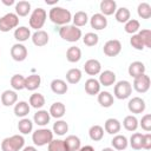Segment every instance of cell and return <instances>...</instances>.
I'll return each instance as SVG.
<instances>
[{
  "mask_svg": "<svg viewBox=\"0 0 151 151\" xmlns=\"http://www.w3.org/2000/svg\"><path fill=\"white\" fill-rule=\"evenodd\" d=\"M52 132L58 134V136H64L66 134V132L68 131V124L63 120V119H58L54 124H53V127H52Z\"/></svg>",
  "mask_w": 151,
  "mask_h": 151,
  "instance_id": "40",
  "label": "cell"
},
{
  "mask_svg": "<svg viewBox=\"0 0 151 151\" xmlns=\"http://www.w3.org/2000/svg\"><path fill=\"white\" fill-rule=\"evenodd\" d=\"M81 29L74 25H65L59 28V35L61 39L68 42H77L81 38Z\"/></svg>",
  "mask_w": 151,
  "mask_h": 151,
  "instance_id": "3",
  "label": "cell"
},
{
  "mask_svg": "<svg viewBox=\"0 0 151 151\" xmlns=\"http://www.w3.org/2000/svg\"><path fill=\"white\" fill-rule=\"evenodd\" d=\"M11 86L14 91H21L25 88V77L21 74H14L11 78Z\"/></svg>",
  "mask_w": 151,
  "mask_h": 151,
  "instance_id": "39",
  "label": "cell"
},
{
  "mask_svg": "<svg viewBox=\"0 0 151 151\" xmlns=\"http://www.w3.org/2000/svg\"><path fill=\"white\" fill-rule=\"evenodd\" d=\"M2 4L4 5H6V6H11V5H13L14 4V0H2Z\"/></svg>",
  "mask_w": 151,
  "mask_h": 151,
  "instance_id": "52",
  "label": "cell"
},
{
  "mask_svg": "<svg viewBox=\"0 0 151 151\" xmlns=\"http://www.w3.org/2000/svg\"><path fill=\"white\" fill-rule=\"evenodd\" d=\"M130 44H131V46H132L134 50H137V51H143V50L145 48V46H144V44H143L140 37L138 35V33L132 34V37L130 38Z\"/></svg>",
  "mask_w": 151,
  "mask_h": 151,
  "instance_id": "47",
  "label": "cell"
},
{
  "mask_svg": "<svg viewBox=\"0 0 151 151\" xmlns=\"http://www.w3.org/2000/svg\"><path fill=\"white\" fill-rule=\"evenodd\" d=\"M46 18H47V13L44 8H41V7L35 8L29 15V20H28L29 27L35 29V31H39L45 25Z\"/></svg>",
  "mask_w": 151,
  "mask_h": 151,
  "instance_id": "5",
  "label": "cell"
},
{
  "mask_svg": "<svg viewBox=\"0 0 151 151\" xmlns=\"http://www.w3.org/2000/svg\"><path fill=\"white\" fill-rule=\"evenodd\" d=\"M132 93V85L130 81L127 80H120L118 83L114 84L113 87V96L119 99V100H124L127 99Z\"/></svg>",
  "mask_w": 151,
  "mask_h": 151,
  "instance_id": "6",
  "label": "cell"
},
{
  "mask_svg": "<svg viewBox=\"0 0 151 151\" xmlns=\"http://www.w3.org/2000/svg\"><path fill=\"white\" fill-rule=\"evenodd\" d=\"M57 2H58V0H55V1H47V0H46V4H47V5H54V4H57Z\"/></svg>",
  "mask_w": 151,
  "mask_h": 151,
  "instance_id": "54",
  "label": "cell"
},
{
  "mask_svg": "<svg viewBox=\"0 0 151 151\" xmlns=\"http://www.w3.org/2000/svg\"><path fill=\"white\" fill-rule=\"evenodd\" d=\"M88 15H87V13L86 12H84V11H78V12H76V14L73 15V18H72V21H73V25L76 26V27H83V26H85L87 22H88Z\"/></svg>",
  "mask_w": 151,
  "mask_h": 151,
  "instance_id": "32",
  "label": "cell"
},
{
  "mask_svg": "<svg viewBox=\"0 0 151 151\" xmlns=\"http://www.w3.org/2000/svg\"><path fill=\"white\" fill-rule=\"evenodd\" d=\"M99 8L104 17L112 15L117 11V2L114 0H103L99 5Z\"/></svg>",
  "mask_w": 151,
  "mask_h": 151,
  "instance_id": "17",
  "label": "cell"
},
{
  "mask_svg": "<svg viewBox=\"0 0 151 151\" xmlns=\"http://www.w3.org/2000/svg\"><path fill=\"white\" fill-rule=\"evenodd\" d=\"M52 139H53V132L46 127L38 129L32 133V140L35 146L48 145Z\"/></svg>",
  "mask_w": 151,
  "mask_h": 151,
  "instance_id": "4",
  "label": "cell"
},
{
  "mask_svg": "<svg viewBox=\"0 0 151 151\" xmlns=\"http://www.w3.org/2000/svg\"><path fill=\"white\" fill-rule=\"evenodd\" d=\"M127 72H129V76L134 79V78H137V77H139V76L145 73V65L142 61H133V63H131L129 65Z\"/></svg>",
  "mask_w": 151,
  "mask_h": 151,
  "instance_id": "18",
  "label": "cell"
},
{
  "mask_svg": "<svg viewBox=\"0 0 151 151\" xmlns=\"http://www.w3.org/2000/svg\"><path fill=\"white\" fill-rule=\"evenodd\" d=\"M90 25H91L92 28H94L97 31H101V29L106 28V26H107V19L101 13H96V14H93L91 17Z\"/></svg>",
  "mask_w": 151,
  "mask_h": 151,
  "instance_id": "13",
  "label": "cell"
},
{
  "mask_svg": "<svg viewBox=\"0 0 151 151\" xmlns=\"http://www.w3.org/2000/svg\"><path fill=\"white\" fill-rule=\"evenodd\" d=\"M31 39H32V42L38 46V47H42L45 45L48 44V40H50V37H48V33L44 29H39V31H35L32 35H31Z\"/></svg>",
  "mask_w": 151,
  "mask_h": 151,
  "instance_id": "12",
  "label": "cell"
},
{
  "mask_svg": "<svg viewBox=\"0 0 151 151\" xmlns=\"http://www.w3.org/2000/svg\"><path fill=\"white\" fill-rule=\"evenodd\" d=\"M66 59L68 63H78L81 59V50L77 46H71L66 51Z\"/></svg>",
  "mask_w": 151,
  "mask_h": 151,
  "instance_id": "30",
  "label": "cell"
},
{
  "mask_svg": "<svg viewBox=\"0 0 151 151\" xmlns=\"http://www.w3.org/2000/svg\"><path fill=\"white\" fill-rule=\"evenodd\" d=\"M51 90L55 94H65L68 90V86L63 79H53L51 81Z\"/></svg>",
  "mask_w": 151,
  "mask_h": 151,
  "instance_id": "27",
  "label": "cell"
},
{
  "mask_svg": "<svg viewBox=\"0 0 151 151\" xmlns=\"http://www.w3.org/2000/svg\"><path fill=\"white\" fill-rule=\"evenodd\" d=\"M28 104L31 107H34L37 110H41V107L45 105V97L41 93H33L29 97Z\"/></svg>",
  "mask_w": 151,
  "mask_h": 151,
  "instance_id": "35",
  "label": "cell"
},
{
  "mask_svg": "<svg viewBox=\"0 0 151 151\" xmlns=\"http://www.w3.org/2000/svg\"><path fill=\"white\" fill-rule=\"evenodd\" d=\"M145 107H146V104H145L144 99H142L140 97H133L127 103V109L133 114L143 113L145 111Z\"/></svg>",
  "mask_w": 151,
  "mask_h": 151,
  "instance_id": "11",
  "label": "cell"
},
{
  "mask_svg": "<svg viewBox=\"0 0 151 151\" xmlns=\"http://www.w3.org/2000/svg\"><path fill=\"white\" fill-rule=\"evenodd\" d=\"M99 84L103 85V86H111V85H114L116 84V73L113 71H110V70H106L104 72H100L99 73Z\"/></svg>",
  "mask_w": 151,
  "mask_h": 151,
  "instance_id": "19",
  "label": "cell"
},
{
  "mask_svg": "<svg viewBox=\"0 0 151 151\" xmlns=\"http://www.w3.org/2000/svg\"><path fill=\"white\" fill-rule=\"evenodd\" d=\"M31 31L28 27L26 26H19L14 29V39L18 41V42H24L26 40H28L31 38Z\"/></svg>",
  "mask_w": 151,
  "mask_h": 151,
  "instance_id": "25",
  "label": "cell"
},
{
  "mask_svg": "<svg viewBox=\"0 0 151 151\" xmlns=\"http://www.w3.org/2000/svg\"><path fill=\"white\" fill-rule=\"evenodd\" d=\"M31 12V4L28 1L21 0L15 4V14L18 17H26Z\"/></svg>",
  "mask_w": 151,
  "mask_h": 151,
  "instance_id": "36",
  "label": "cell"
},
{
  "mask_svg": "<svg viewBox=\"0 0 151 151\" xmlns=\"http://www.w3.org/2000/svg\"><path fill=\"white\" fill-rule=\"evenodd\" d=\"M122 51V42L117 39H111L104 44L103 52L107 57H116Z\"/></svg>",
  "mask_w": 151,
  "mask_h": 151,
  "instance_id": "9",
  "label": "cell"
},
{
  "mask_svg": "<svg viewBox=\"0 0 151 151\" xmlns=\"http://www.w3.org/2000/svg\"><path fill=\"white\" fill-rule=\"evenodd\" d=\"M21 151H38L35 146H24V149Z\"/></svg>",
  "mask_w": 151,
  "mask_h": 151,
  "instance_id": "51",
  "label": "cell"
},
{
  "mask_svg": "<svg viewBox=\"0 0 151 151\" xmlns=\"http://www.w3.org/2000/svg\"><path fill=\"white\" fill-rule=\"evenodd\" d=\"M25 146V138L21 134H13L1 142L2 151H21Z\"/></svg>",
  "mask_w": 151,
  "mask_h": 151,
  "instance_id": "2",
  "label": "cell"
},
{
  "mask_svg": "<svg viewBox=\"0 0 151 151\" xmlns=\"http://www.w3.org/2000/svg\"><path fill=\"white\" fill-rule=\"evenodd\" d=\"M101 151H116L113 147H104Z\"/></svg>",
  "mask_w": 151,
  "mask_h": 151,
  "instance_id": "53",
  "label": "cell"
},
{
  "mask_svg": "<svg viewBox=\"0 0 151 151\" xmlns=\"http://www.w3.org/2000/svg\"><path fill=\"white\" fill-rule=\"evenodd\" d=\"M27 54L28 52L26 46L20 42H17L11 47V57L15 61H24L27 58Z\"/></svg>",
  "mask_w": 151,
  "mask_h": 151,
  "instance_id": "10",
  "label": "cell"
},
{
  "mask_svg": "<svg viewBox=\"0 0 151 151\" xmlns=\"http://www.w3.org/2000/svg\"><path fill=\"white\" fill-rule=\"evenodd\" d=\"M81 77H83V73L79 68L74 67V68H70L67 72H66V80L68 84H78L80 80H81Z\"/></svg>",
  "mask_w": 151,
  "mask_h": 151,
  "instance_id": "33",
  "label": "cell"
},
{
  "mask_svg": "<svg viewBox=\"0 0 151 151\" xmlns=\"http://www.w3.org/2000/svg\"><path fill=\"white\" fill-rule=\"evenodd\" d=\"M138 35L140 37L144 46L147 48H151V31L149 28H143L138 32Z\"/></svg>",
  "mask_w": 151,
  "mask_h": 151,
  "instance_id": "46",
  "label": "cell"
},
{
  "mask_svg": "<svg viewBox=\"0 0 151 151\" xmlns=\"http://www.w3.org/2000/svg\"><path fill=\"white\" fill-rule=\"evenodd\" d=\"M41 84V77L39 74H31L25 78V88L28 91H35Z\"/></svg>",
  "mask_w": 151,
  "mask_h": 151,
  "instance_id": "26",
  "label": "cell"
},
{
  "mask_svg": "<svg viewBox=\"0 0 151 151\" xmlns=\"http://www.w3.org/2000/svg\"><path fill=\"white\" fill-rule=\"evenodd\" d=\"M78 151H94V147L91 145H85V146H80Z\"/></svg>",
  "mask_w": 151,
  "mask_h": 151,
  "instance_id": "50",
  "label": "cell"
},
{
  "mask_svg": "<svg viewBox=\"0 0 151 151\" xmlns=\"http://www.w3.org/2000/svg\"><path fill=\"white\" fill-rule=\"evenodd\" d=\"M47 151H67L64 140L61 139H52L47 145Z\"/></svg>",
  "mask_w": 151,
  "mask_h": 151,
  "instance_id": "44",
  "label": "cell"
},
{
  "mask_svg": "<svg viewBox=\"0 0 151 151\" xmlns=\"http://www.w3.org/2000/svg\"><path fill=\"white\" fill-rule=\"evenodd\" d=\"M18 100V94L14 90H6L2 92L0 97V101L4 106H12L15 105Z\"/></svg>",
  "mask_w": 151,
  "mask_h": 151,
  "instance_id": "15",
  "label": "cell"
},
{
  "mask_svg": "<svg viewBox=\"0 0 151 151\" xmlns=\"http://www.w3.org/2000/svg\"><path fill=\"white\" fill-rule=\"evenodd\" d=\"M123 126H124V129H125L126 131L132 132V131H136V130L138 129L139 122H138V119H137L136 116L129 114V116H126V117L124 118V120H123Z\"/></svg>",
  "mask_w": 151,
  "mask_h": 151,
  "instance_id": "31",
  "label": "cell"
},
{
  "mask_svg": "<svg viewBox=\"0 0 151 151\" xmlns=\"http://www.w3.org/2000/svg\"><path fill=\"white\" fill-rule=\"evenodd\" d=\"M84 70L88 76H97L101 72V64L97 59H88L84 65Z\"/></svg>",
  "mask_w": 151,
  "mask_h": 151,
  "instance_id": "14",
  "label": "cell"
},
{
  "mask_svg": "<svg viewBox=\"0 0 151 151\" xmlns=\"http://www.w3.org/2000/svg\"><path fill=\"white\" fill-rule=\"evenodd\" d=\"M98 103L103 107H111L114 103L113 96L107 91H100L98 93Z\"/></svg>",
  "mask_w": 151,
  "mask_h": 151,
  "instance_id": "29",
  "label": "cell"
},
{
  "mask_svg": "<svg viewBox=\"0 0 151 151\" xmlns=\"http://www.w3.org/2000/svg\"><path fill=\"white\" fill-rule=\"evenodd\" d=\"M114 18L120 24H125L126 21H129L131 19V13L129 11V8L126 7H119L117 8L116 13H114Z\"/></svg>",
  "mask_w": 151,
  "mask_h": 151,
  "instance_id": "37",
  "label": "cell"
},
{
  "mask_svg": "<svg viewBox=\"0 0 151 151\" xmlns=\"http://www.w3.org/2000/svg\"><path fill=\"white\" fill-rule=\"evenodd\" d=\"M142 149H145V150H150V149H151V133L147 132V133L143 134Z\"/></svg>",
  "mask_w": 151,
  "mask_h": 151,
  "instance_id": "49",
  "label": "cell"
},
{
  "mask_svg": "<svg viewBox=\"0 0 151 151\" xmlns=\"http://www.w3.org/2000/svg\"><path fill=\"white\" fill-rule=\"evenodd\" d=\"M19 25V17L15 13H7L0 18V32H9Z\"/></svg>",
  "mask_w": 151,
  "mask_h": 151,
  "instance_id": "7",
  "label": "cell"
},
{
  "mask_svg": "<svg viewBox=\"0 0 151 151\" xmlns=\"http://www.w3.org/2000/svg\"><path fill=\"white\" fill-rule=\"evenodd\" d=\"M88 136L93 142H99L104 137V129L100 125H92L88 130Z\"/></svg>",
  "mask_w": 151,
  "mask_h": 151,
  "instance_id": "38",
  "label": "cell"
},
{
  "mask_svg": "<svg viewBox=\"0 0 151 151\" xmlns=\"http://www.w3.org/2000/svg\"><path fill=\"white\" fill-rule=\"evenodd\" d=\"M29 110H31V106L27 101L25 100H21V101H18L15 105H14V114L19 118H25L28 113H29Z\"/></svg>",
  "mask_w": 151,
  "mask_h": 151,
  "instance_id": "28",
  "label": "cell"
},
{
  "mask_svg": "<svg viewBox=\"0 0 151 151\" xmlns=\"http://www.w3.org/2000/svg\"><path fill=\"white\" fill-rule=\"evenodd\" d=\"M112 147L117 151H123L129 146V140L124 134H114V137L111 140Z\"/></svg>",
  "mask_w": 151,
  "mask_h": 151,
  "instance_id": "22",
  "label": "cell"
},
{
  "mask_svg": "<svg viewBox=\"0 0 151 151\" xmlns=\"http://www.w3.org/2000/svg\"><path fill=\"white\" fill-rule=\"evenodd\" d=\"M105 132H107L109 134H118V132L120 131L122 129V124L118 119L116 118H109L106 119L105 124H104V127Z\"/></svg>",
  "mask_w": 151,
  "mask_h": 151,
  "instance_id": "16",
  "label": "cell"
},
{
  "mask_svg": "<svg viewBox=\"0 0 151 151\" xmlns=\"http://www.w3.org/2000/svg\"><path fill=\"white\" fill-rule=\"evenodd\" d=\"M139 125L142 126V129L146 132H150L151 131V114L150 113H146L142 117L140 122H139Z\"/></svg>",
  "mask_w": 151,
  "mask_h": 151,
  "instance_id": "48",
  "label": "cell"
},
{
  "mask_svg": "<svg viewBox=\"0 0 151 151\" xmlns=\"http://www.w3.org/2000/svg\"><path fill=\"white\" fill-rule=\"evenodd\" d=\"M150 84H151V80H150V77L144 73L137 78L133 79V84H132V87L138 92V93H145L149 91L150 88Z\"/></svg>",
  "mask_w": 151,
  "mask_h": 151,
  "instance_id": "8",
  "label": "cell"
},
{
  "mask_svg": "<svg viewBox=\"0 0 151 151\" xmlns=\"http://www.w3.org/2000/svg\"><path fill=\"white\" fill-rule=\"evenodd\" d=\"M137 13L142 19L151 18V6L147 2H140L137 7Z\"/></svg>",
  "mask_w": 151,
  "mask_h": 151,
  "instance_id": "42",
  "label": "cell"
},
{
  "mask_svg": "<svg viewBox=\"0 0 151 151\" xmlns=\"http://www.w3.org/2000/svg\"><path fill=\"white\" fill-rule=\"evenodd\" d=\"M48 112H50V116H51V117H53V118H55V119H60V118H63V117L65 116V113H66V106H65L61 101H55V103H53V104L51 105Z\"/></svg>",
  "mask_w": 151,
  "mask_h": 151,
  "instance_id": "20",
  "label": "cell"
},
{
  "mask_svg": "<svg viewBox=\"0 0 151 151\" xmlns=\"http://www.w3.org/2000/svg\"><path fill=\"white\" fill-rule=\"evenodd\" d=\"M98 41H99V37H98V34H96L93 32H88L83 37V42L88 47L96 46L98 44Z\"/></svg>",
  "mask_w": 151,
  "mask_h": 151,
  "instance_id": "45",
  "label": "cell"
},
{
  "mask_svg": "<svg viewBox=\"0 0 151 151\" xmlns=\"http://www.w3.org/2000/svg\"><path fill=\"white\" fill-rule=\"evenodd\" d=\"M139 28H140V24L137 19H130L124 25V29L129 34H136L137 32H139Z\"/></svg>",
  "mask_w": 151,
  "mask_h": 151,
  "instance_id": "41",
  "label": "cell"
},
{
  "mask_svg": "<svg viewBox=\"0 0 151 151\" xmlns=\"http://www.w3.org/2000/svg\"><path fill=\"white\" fill-rule=\"evenodd\" d=\"M48 18L53 24L65 26V25H68V22L72 20V14L68 9H66L64 7L54 6L50 9Z\"/></svg>",
  "mask_w": 151,
  "mask_h": 151,
  "instance_id": "1",
  "label": "cell"
},
{
  "mask_svg": "<svg viewBox=\"0 0 151 151\" xmlns=\"http://www.w3.org/2000/svg\"><path fill=\"white\" fill-rule=\"evenodd\" d=\"M18 130L21 134H28L33 131V122L28 118H21L18 123Z\"/></svg>",
  "mask_w": 151,
  "mask_h": 151,
  "instance_id": "34",
  "label": "cell"
},
{
  "mask_svg": "<svg viewBox=\"0 0 151 151\" xmlns=\"http://www.w3.org/2000/svg\"><path fill=\"white\" fill-rule=\"evenodd\" d=\"M100 84L96 78H90L85 81V92L88 96H96L100 92Z\"/></svg>",
  "mask_w": 151,
  "mask_h": 151,
  "instance_id": "23",
  "label": "cell"
},
{
  "mask_svg": "<svg viewBox=\"0 0 151 151\" xmlns=\"http://www.w3.org/2000/svg\"><path fill=\"white\" fill-rule=\"evenodd\" d=\"M142 139H143V133L140 132H134L130 137V146L133 150H142Z\"/></svg>",
  "mask_w": 151,
  "mask_h": 151,
  "instance_id": "43",
  "label": "cell"
},
{
  "mask_svg": "<svg viewBox=\"0 0 151 151\" xmlns=\"http://www.w3.org/2000/svg\"><path fill=\"white\" fill-rule=\"evenodd\" d=\"M50 119H51V116H50V112L47 110H38L34 113V117H33V122L38 126L47 125L50 123Z\"/></svg>",
  "mask_w": 151,
  "mask_h": 151,
  "instance_id": "21",
  "label": "cell"
},
{
  "mask_svg": "<svg viewBox=\"0 0 151 151\" xmlns=\"http://www.w3.org/2000/svg\"><path fill=\"white\" fill-rule=\"evenodd\" d=\"M64 143H65V146H66L67 151H78L81 146L80 138L78 136H74V134L67 136L64 139Z\"/></svg>",
  "mask_w": 151,
  "mask_h": 151,
  "instance_id": "24",
  "label": "cell"
}]
</instances>
